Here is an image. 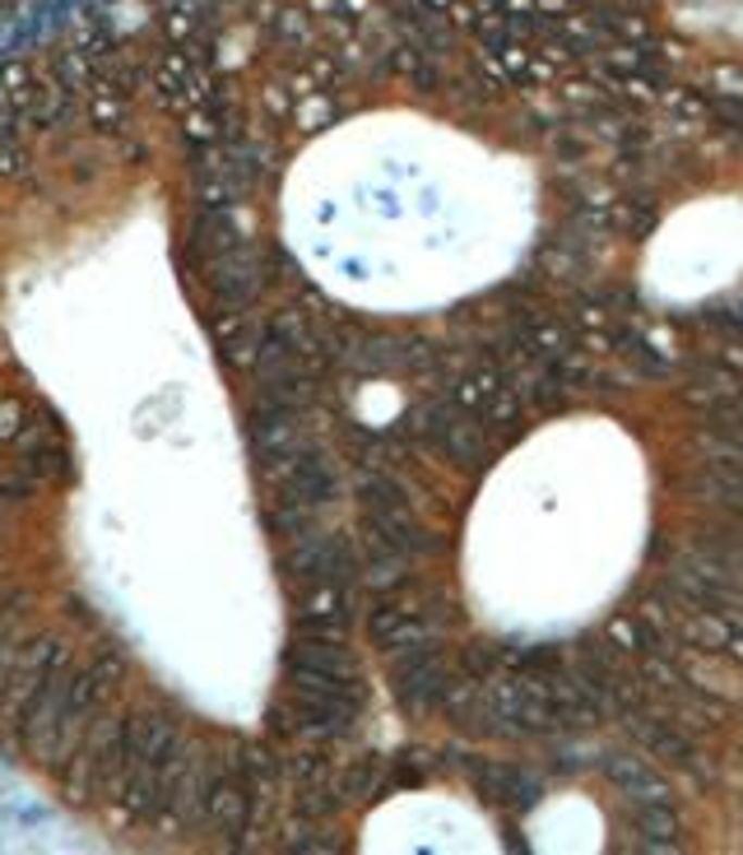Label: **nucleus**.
<instances>
[{"instance_id": "nucleus-3", "label": "nucleus", "mask_w": 743, "mask_h": 855, "mask_svg": "<svg viewBox=\"0 0 743 855\" xmlns=\"http://www.w3.org/2000/svg\"><path fill=\"white\" fill-rule=\"evenodd\" d=\"M604 163V317L683 354H743V70L669 75Z\"/></svg>"}, {"instance_id": "nucleus-1", "label": "nucleus", "mask_w": 743, "mask_h": 855, "mask_svg": "<svg viewBox=\"0 0 743 855\" xmlns=\"http://www.w3.org/2000/svg\"><path fill=\"white\" fill-rule=\"evenodd\" d=\"M376 442V637L451 735L558 762L734 748L743 363L591 321Z\"/></svg>"}, {"instance_id": "nucleus-2", "label": "nucleus", "mask_w": 743, "mask_h": 855, "mask_svg": "<svg viewBox=\"0 0 743 855\" xmlns=\"http://www.w3.org/2000/svg\"><path fill=\"white\" fill-rule=\"evenodd\" d=\"M256 117L210 121L219 256L284 293L386 424L562 330L604 321V102L540 0H298ZM376 432V438H382Z\"/></svg>"}]
</instances>
